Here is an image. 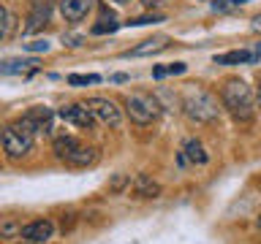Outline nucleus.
Returning a JSON list of instances; mask_svg holds the SVG:
<instances>
[{"label": "nucleus", "mask_w": 261, "mask_h": 244, "mask_svg": "<svg viewBox=\"0 0 261 244\" xmlns=\"http://www.w3.org/2000/svg\"><path fill=\"white\" fill-rule=\"evenodd\" d=\"M36 125L22 117V119H14L0 130V141H3V152L8 160H22L24 155H30L33 144H36Z\"/></svg>", "instance_id": "obj_1"}, {"label": "nucleus", "mask_w": 261, "mask_h": 244, "mask_svg": "<svg viewBox=\"0 0 261 244\" xmlns=\"http://www.w3.org/2000/svg\"><path fill=\"white\" fill-rule=\"evenodd\" d=\"M182 111L193 122H215L220 117L218 98L196 84H188V89L182 93Z\"/></svg>", "instance_id": "obj_2"}, {"label": "nucleus", "mask_w": 261, "mask_h": 244, "mask_svg": "<svg viewBox=\"0 0 261 244\" xmlns=\"http://www.w3.org/2000/svg\"><path fill=\"white\" fill-rule=\"evenodd\" d=\"M220 101H223V106L234 114V119H240V122L253 119V111H256V106H253V93L242 79H228L223 84V89H220Z\"/></svg>", "instance_id": "obj_3"}, {"label": "nucleus", "mask_w": 261, "mask_h": 244, "mask_svg": "<svg viewBox=\"0 0 261 244\" xmlns=\"http://www.w3.org/2000/svg\"><path fill=\"white\" fill-rule=\"evenodd\" d=\"M125 111L130 122H136V125H150L161 117V103L158 98L150 95V93H130L125 98Z\"/></svg>", "instance_id": "obj_4"}, {"label": "nucleus", "mask_w": 261, "mask_h": 244, "mask_svg": "<svg viewBox=\"0 0 261 244\" xmlns=\"http://www.w3.org/2000/svg\"><path fill=\"white\" fill-rule=\"evenodd\" d=\"M85 106H87V111L93 114L95 122H101V125H106V128H120L122 111L117 109L114 101H109V98H87Z\"/></svg>", "instance_id": "obj_5"}, {"label": "nucleus", "mask_w": 261, "mask_h": 244, "mask_svg": "<svg viewBox=\"0 0 261 244\" xmlns=\"http://www.w3.org/2000/svg\"><path fill=\"white\" fill-rule=\"evenodd\" d=\"M52 236H55V223H52V220H46V217L33 220V223L22 225V231H19V239L30 241V244H46Z\"/></svg>", "instance_id": "obj_6"}, {"label": "nucleus", "mask_w": 261, "mask_h": 244, "mask_svg": "<svg viewBox=\"0 0 261 244\" xmlns=\"http://www.w3.org/2000/svg\"><path fill=\"white\" fill-rule=\"evenodd\" d=\"M52 8H55V0H30V16H28V24H24V33L30 36V33L44 27L49 16H52Z\"/></svg>", "instance_id": "obj_7"}, {"label": "nucleus", "mask_w": 261, "mask_h": 244, "mask_svg": "<svg viewBox=\"0 0 261 244\" xmlns=\"http://www.w3.org/2000/svg\"><path fill=\"white\" fill-rule=\"evenodd\" d=\"M60 119L63 122H68V125H76L82 130H90L95 125V119H93V114L87 111V106L85 103H68V106H63L60 111Z\"/></svg>", "instance_id": "obj_8"}, {"label": "nucleus", "mask_w": 261, "mask_h": 244, "mask_svg": "<svg viewBox=\"0 0 261 244\" xmlns=\"http://www.w3.org/2000/svg\"><path fill=\"white\" fill-rule=\"evenodd\" d=\"M95 0H60V14L65 22H82L93 11Z\"/></svg>", "instance_id": "obj_9"}, {"label": "nucleus", "mask_w": 261, "mask_h": 244, "mask_svg": "<svg viewBox=\"0 0 261 244\" xmlns=\"http://www.w3.org/2000/svg\"><path fill=\"white\" fill-rule=\"evenodd\" d=\"M95 163H98V149H95V146H85V144H79L76 149L71 152V158L65 160V166L87 168V166H95Z\"/></svg>", "instance_id": "obj_10"}, {"label": "nucleus", "mask_w": 261, "mask_h": 244, "mask_svg": "<svg viewBox=\"0 0 261 244\" xmlns=\"http://www.w3.org/2000/svg\"><path fill=\"white\" fill-rule=\"evenodd\" d=\"M166 46H169V38H166V36H155V38H147V41H142V44L134 46V49H128L125 57H147V54L163 52Z\"/></svg>", "instance_id": "obj_11"}, {"label": "nucleus", "mask_w": 261, "mask_h": 244, "mask_svg": "<svg viewBox=\"0 0 261 244\" xmlns=\"http://www.w3.org/2000/svg\"><path fill=\"white\" fill-rule=\"evenodd\" d=\"M182 155H185L188 163H193V166H204V163L210 160V155H207V149H204V144L199 138H188L182 144Z\"/></svg>", "instance_id": "obj_12"}, {"label": "nucleus", "mask_w": 261, "mask_h": 244, "mask_svg": "<svg viewBox=\"0 0 261 244\" xmlns=\"http://www.w3.org/2000/svg\"><path fill=\"white\" fill-rule=\"evenodd\" d=\"M33 125H36V130H52V117L55 111L49 109V106H33V109L24 114Z\"/></svg>", "instance_id": "obj_13"}, {"label": "nucleus", "mask_w": 261, "mask_h": 244, "mask_svg": "<svg viewBox=\"0 0 261 244\" xmlns=\"http://www.w3.org/2000/svg\"><path fill=\"white\" fill-rule=\"evenodd\" d=\"M134 195H139V198H158L161 185L155 182V179H150L147 174H139L136 182H134Z\"/></svg>", "instance_id": "obj_14"}, {"label": "nucleus", "mask_w": 261, "mask_h": 244, "mask_svg": "<svg viewBox=\"0 0 261 244\" xmlns=\"http://www.w3.org/2000/svg\"><path fill=\"white\" fill-rule=\"evenodd\" d=\"M28 68H38V63L36 60H22V57L0 63V73H3V76H16V73H24Z\"/></svg>", "instance_id": "obj_15"}, {"label": "nucleus", "mask_w": 261, "mask_h": 244, "mask_svg": "<svg viewBox=\"0 0 261 244\" xmlns=\"http://www.w3.org/2000/svg\"><path fill=\"white\" fill-rule=\"evenodd\" d=\"M79 144H82V141H79V138H73V136H57V138H55V155L65 163Z\"/></svg>", "instance_id": "obj_16"}, {"label": "nucleus", "mask_w": 261, "mask_h": 244, "mask_svg": "<svg viewBox=\"0 0 261 244\" xmlns=\"http://www.w3.org/2000/svg\"><path fill=\"white\" fill-rule=\"evenodd\" d=\"M120 27V22H117V16H114L109 8H103V14H101V19H98L93 24V36H106V33H114Z\"/></svg>", "instance_id": "obj_17"}, {"label": "nucleus", "mask_w": 261, "mask_h": 244, "mask_svg": "<svg viewBox=\"0 0 261 244\" xmlns=\"http://www.w3.org/2000/svg\"><path fill=\"white\" fill-rule=\"evenodd\" d=\"M215 65H240V63H253L250 52L245 49H234V52H226V54H215Z\"/></svg>", "instance_id": "obj_18"}, {"label": "nucleus", "mask_w": 261, "mask_h": 244, "mask_svg": "<svg viewBox=\"0 0 261 244\" xmlns=\"http://www.w3.org/2000/svg\"><path fill=\"white\" fill-rule=\"evenodd\" d=\"M188 65L185 63H169V65H158L152 68V79H163V76H174V73H185Z\"/></svg>", "instance_id": "obj_19"}, {"label": "nucleus", "mask_w": 261, "mask_h": 244, "mask_svg": "<svg viewBox=\"0 0 261 244\" xmlns=\"http://www.w3.org/2000/svg\"><path fill=\"white\" fill-rule=\"evenodd\" d=\"M101 76L98 73H71L68 76V84L71 87H85V84H98Z\"/></svg>", "instance_id": "obj_20"}, {"label": "nucleus", "mask_w": 261, "mask_h": 244, "mask_svg": "<svg viewBox=\"0 0 261 244\" xmlns=\"http://www.w3.org/2000/svg\"><path fill=\"white\" fill-rule=\"evenodd\" d=\"M11 27H14V16H11V11H8L6 6H0V41H3L8 33H11Z\"/></svg>", "instance_id": "obj_21"}, {"label": "nucleus", "mask_w": 261, "mask_h": 244, "mask_svg": "<svg viewBox=\"0 0 261 244\" xmlns=\"http://www.w3.org/2000/svg\"><path fill=\"white\" fill-rule=\"evenodd\" d=\"M22 225L16 223V220H8V223L0 225V239H14V236H19Z\"/></svg>", "instance_id": "obj_22"}, {"label": "nucleus", "mask_w": 261, "mask_h": 244, "mask_svg": "<svg viewBox=\"0 0 261 244\" xmlns=\"http://www.w3.org/2000/svg\"><path fill=\"white\" fill-rule=\"evenodd\" d=\"M155 22H163V16L161 14H144V16H136V19H128L130 27H142V24H155Z\"/></svg>", "instance_id": "obj_23"}, {"label": "nucleus", "mask_w": 261, "mask_h": 244, "mask_svg": "<svg viewBox=\"0 0 261 244\" xmlns=\"http://www.w3.org/2000/svg\"><path fill=\"white\" fill-rule=\"evenodd\" d=\"M24 52H30V54L49 52V41H44V38H36V41H30V44H24Z\"/></svg>", "instance_id": "obj_24"}, {"label": "nucleus", "mask_w": 261, "mask_h": 244, "mask_svg": "<svg viewBox=\"0 0 261 244\" xmlns=\"http://www.w3.org/2000/svg\"><path fill=\"white\" fill-rule=\"evenodd\" d=\"M212 11H218V14H223V11H228V8H231V3H228V0H212Z\"/></svg>", "instance_id": "obj_25"}, {"label": "nucleus", "mask_w": 261, "mask_h": 244, "mask_svg": "<svg viewBox=\"0 0 261 244\" xmlns=\"http://www.w3.org/2000/svg\"><path fill=\"white\" fill-rule=\"evenodd\" d=\"M125 182H128V176H117V179L112 182V193H120L122 187H125Z\"/></svg>", "instance_id": "obj_26"}, {"label": "nucleus", "mask_w": 261, "mask_h": 244, "mask_svg": "<svg viewBox=\"0 0 261 244\" xmlns=\"http://www.w3.org/2000/svg\"><path fill=\"white\" fill-rule=\"evenodd\" d=\"M142 3H144L147 8H158V6H163V3H169V0H142Z\"/></svg>", "instance_id": "obj_27"}, {"label": "nucleus", "mask_w": 261, "mask_h": 244, "mask_svg": "<svg viewBox=\"0 0 261 244\" xmlns=\"http://www.w3.org/2000/svg\"><path fill=\"white\" fill-rule=\"evenodd\" d=\"M253 30H256V33H261V14L256 16V19H253Z\"/></svg>", "instance_id": "obj_28"}, {"label": "nucleus", "mask_w": 261, "mask_h": 244, "mask_svg": "<svg viewBox=\"0 0 261 244\" xmlns=\"http://www.w3.org/2000/svg\"><path fill=\"white\" fill-rule=\"evenodd\" d=\"M112 81H128V76H125V73H114Z\"/></svg>", "instance_id": "obj_29"}, {"label": "nucleus", "mask_w": 261, "mask_h": 244, "mask_svg": "<svg viewBox=\"0 0 261 244\" xmlns=\"http://www.w3.org/2000/svg\"><path fill=\"white\" fill-rule=\"evenodd\" d=\"M228 3H231V8H234V6H242V3H248V0H228Z\"/></svg>", "instance_id": "obj_30"}, {"label": "nucleus", "mask_w": 261, "mask_h": 244, "mask_svg": "<svg viewBox=\"0 0 261 244\" xmlns=\"http://www.w3.org/2000/svg\"><path fill=\"white\" fill-rule=\"evenodd\" d=\"M114 3H130V0H114Z\"/></svg>", "instance_id": "obj_31"}, {"label": "nucleus", "mask_w": 261, "mask_h": 244, "mask_svg": "<svg viewBox=\"0 0 261 244\" xmlns=\"http://www.w3.org/2000/svg\"><path fill=\"white\" fill-rule=\"evenodd\" d=\"M258 109H261V89H258Z\"/></svg>", "instance_id": "obj_32"}, {"label": "nucleus", "mask_w": 261, "mask_h": 244, "mask_svg": "<svg viewBox=\"0 0 261 244\" xmlns=\"http://www.w3.org/2000/svg\"><path fill=\"white\" fill-rule=\"evenodd\" d=\"M19 244H30V241H24V239H22V241H19Z\"/></svg>", "instance_id": "obj_33"}, {"label": "nucleus", "mask_w": 261, "mask_h": 244, "mask_svg": "<svg viewBox=\"0 0 261 244\" xmlns=\"http://www.w3.org/2000/svg\"><path fill=\"white\" fill-rule=\"evenodd\" d=\"M258 228H261V215H258Z\"/></svg>", "instance_id": "obj_34"}, {"label": "nucleus", "mask_w": 261, "mask_h": 244, "mask_svg": "<svg viewBox=\"0 0 261 244\" xmlns=\"http://www.w3.org/2000/svg\"><path fill=\"white\" fill-rule=\"evenodd\" d=\"M0 130H3V128H0Z\"/></svg>", "instance_id": "obj_35"}]
</instances>
